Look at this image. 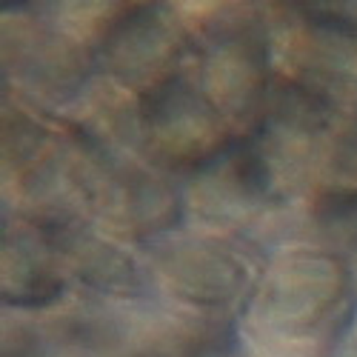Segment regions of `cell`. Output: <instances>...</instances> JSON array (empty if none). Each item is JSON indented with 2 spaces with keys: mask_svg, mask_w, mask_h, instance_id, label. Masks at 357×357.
Listing matches in <instances>:
<instances>
[{
  "mask_svg": "<svg viewBox=\"0 0 357 357\" xmlns=\"http://www.w3.org/2000/svg\"><path fill=\"white\" fill-rule=\"evenodd\" d=\"M349 275L332 255L297 249L266 272L252 306L260 332L286 340H312L340 314Z\"/></svg>",
  "mask_w": 357,
  "mask_h": 357,
  "instance_id": "1",
  "label": "cell"
}]
</instances>
